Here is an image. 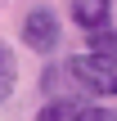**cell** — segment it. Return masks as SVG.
Instances as JSON below:
<instances>
[{"instance_id":"obj_1","label":"cell","mask_w":117,"mask_h":121,"mask_svg":"<svg viewBox=\"0 0 117 121\" xmlns=\"http://www.w3.org/2000/svg\"><path fill=\"white\" fill-rule=\"evenodd\" d=\"M81 90H90V94H117V58H108V54H77V58H68V67H63Z\"/></svg>"},{"instance_id":"obj_2","label":"cell","mask_w":117,"mask_h":121,"mask_svg":"<svg viewBox=\"0 0 117 121\" xmlns=\"http://www.w3.org/2000/svg\"><path fill=\"white\" fill-rule=\"evenodd\" d=\"M59 40H63V31H59V13H54L50 4L32 9V13L23 18V45H27V49H36V54H54Z\"/></svg>"},{"instance_id":"obj_3","label":"cell","mask_w":117,"mask_h":121,"mask_svg":"<svg viewBox=\"0 0 117 121\" xmlns=\"http://www.w3.org/2000/svg\"><path fill=\"white\" fill-rule=\"evenodd\" d=\"M108 13H113V0H72V18H77L81 31L108 27Z\"/></svg>"},{"instance_id":"obj_4","label":"cell","mask_w":117,"mask_h":121,"mask_svg":"<svg viewBox=\"0 0 117 121\" xmlns=\"http://www.w3.org/2000/svg\"><path fill=\"white\" fill-rule=\"evenodd\" d=\"M14 85H18V63H14V49L0 40V103L14 94Z\"/></svg>"},{"instance_id":"obj_5","label":"cell","mask_w":117,"mask_h":121,"mask_svg":"<svg viewBox=\"0 0 117 121\" xmlns=\"http://www.w3.org/2000/svg\"><path fill=\"white\" fill-rule=\"evenodd\" d=\"M81 108H77V99H50L45 108H41V121H68V117H77Z\"/></svg>"},{"instance_id":"obj_6","label":"cell","mask_w":117,"mask_h":121,"mask_svg":"<svg viewBox=\"0 0 117 121\" xmlns=\"http://www.w3.org/2000/svg\"><path fill=\"white\" fill-rule=\"evenodd\" d=\"M86 36H90V49H95V54L117 58V31L113 27H99V31H86Z\"/></svg>"},{"instance_id":"obj_7","label":"cell","mask_w":117,"mask_h":121,"mask_svg":"<svg viewBox=\"0 0 117 121\" xmlns=\"http://www.w3.org/2000/svg\"><path fill=\"white\" fill-rule=\"evenodd\" d=\"M72 121H117V112L113 108H81Z\"/></svg>"}]
</instances>
